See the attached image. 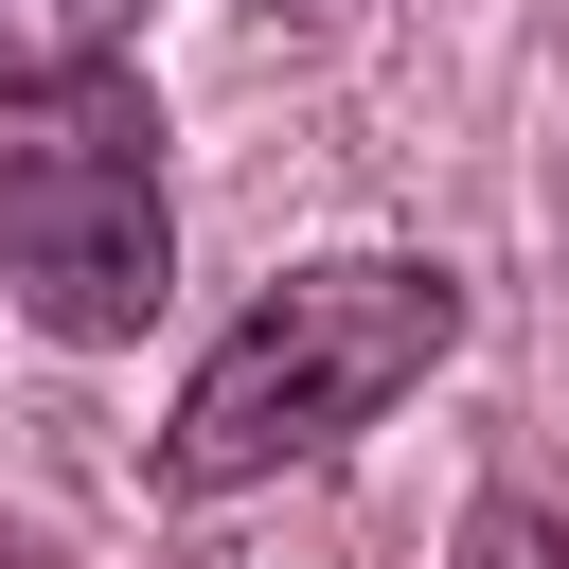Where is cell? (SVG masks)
Wrapping results in <instances>:
<instances>
[{
	"mask_svg": "<svg viewBox=\"0 0 569 569\" xmlns=\"http://www.w3.org/2000/svg\"><path fill=\"white\" fill-rule=\"evenodd\" d=\"M445 356H462V267H427V249H320V267H284L196 356V391L160 427V498H249V480L356 445L373 409H409Z\"/></svg>",
	"mask_w": 569,
	"mask_h": 569,
	"instance_id": "cell-1",
	"label": "cell"
},
{
	"mask_svg": "<svg viewBox=\"0 0 569 569\" xmlns=\"http://www.w3.org/2000/svg\"><path fill=\"white\" fill-rule=\"evenodd\" d=\"M0 284H18V320L71 338V356H107V338L160 320L178 213H160V107H142L124 71L71 89V107H36V124L0 142Z\"/></svg>",
	"mask_w": 569,
	"mask_h": 569,
	"instance_id": "cell-2",
	"label": "cell"
},
{
	"mask_svg": "<svg viewBox=\"0 0 569 569\" xmlns=\"http://www.w3.org/2000/svg\"><path fill=\"white\" fill-rule=\"evenodd\" d=\"M124 18L142 0H0V107H71L124 71Z\"/></svg>",
	"mask_w": 569,
	"mask_h": 569,
	"instance_id": "cell-3",
	"label": "cell"
},
{
	"mask_svg": "<svg viewBox=\"0 0 569 569\" xmlns=\"http://www.w3.org/2000/svg\"><path fill=\"white\" fill-rule=\"evenodd\" d=\"M462 569H569V516H533V498H480V516H462Z\"/></svg>",
	"mask_w": 569,
	"mask_h": 569,
	"instance_id": "cell-4",
	"label": "cell"
},
{
	"mask_svg": "<svg viewBox=\"0 0 569 569\" xmlns=\"http://www.w3.org/2000/svg\"><path fill=\"white\" fill-rule=\"evenodd\" d=\"M0 569H71V551H53V533H18V516H0Z\"/></svg>",
	"mask_w": 569,
	"mask_h": 569,
	"instance_id": "cell-5",
	"label": "cell"
}]
</instances>
